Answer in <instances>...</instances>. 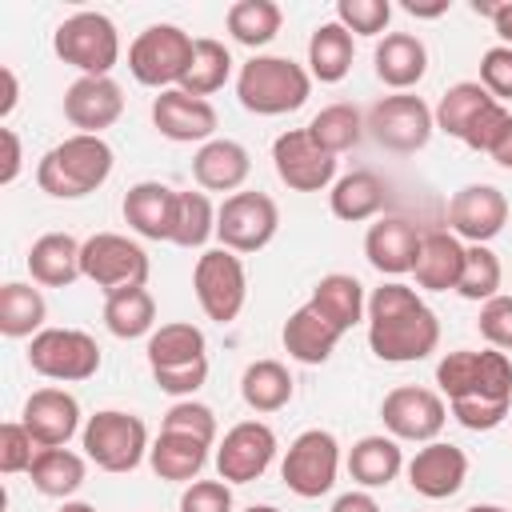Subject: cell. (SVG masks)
I'll list each match as a JSON object with an SVG mask.
<instances>
[{"label":"cell","instance_id":"cell-1","mask_svg":"<svg viewBox=\"0 0 512 512\" xmlns=\"http://www.w3.org/2000/svg\"><path fill=\"white\" fill-rule=\"evenodd\" d=\"M436 384L468 432H492L512 408V360L496 348H456L436 364Z\"/></svg>","mask_w":512,"mask_h":512},{"label":"cell","instance_id":"cell-2","mask_svg":"<svg viewBox=\"0 0 512 512\" xmlns=\"http://www.w3.org/2000/svg\"><path fill=\"white\" fill-rule=\"evenodd\" d=\"M440 344L436 312L416 296V288L388 280L368 296V348L384 364H412L432 356Z\"/></svg>","mask_w":512,"mask_h":512},{"label":"cell","instance_id":"cell-3","mask_svg":"<svg viewBox=\"0 0 512 512\" xmlns=\"http://www.w3.org/2000/svg\"><path fill=\"white\" fill-rule=\"evenodd\" d=\"M112 164H116V156L104 136L76 132L40 156L36 184H40V192H48L56 200H80L112 176Z\"/></svg>","mask_w":512,"mask_h":512},{"label":"cell","instance_id":"cell-4","mask_svg":"<svg viewBox=\"0 0 512 512\" xmlns=\"http://www.w3.org/2000/svg\"><path fill=\"white\" fill-rule=\"evenodd\" d=\"M148 368L160 392L192 396L208 380V344L196 324H160L148 336Z\"/></svg>","mask_w":512,"mask_h":512},{"label":"cell","instance_id":"cell-5","mask_svg":"<svg viewBox=\"0 0 512 512\" xmlns=\"http://www.w3.org/2000/svg\"><path fill=\"white\" fill-rule=\"evenodd\" d=\"M236 96L256 116H284L312 96V72L288 56H252L236 76Z\"/></svg>","mask_w":512,"mask_h":512},{"label":"cell","instance_id":"cell-6","mask_svg":"<svg viewBox=\"0 0 512 512\" xmlns=\"http://www.w3.org/2000/svg\"><path fill=\"white\" fill-rule=\"evenodd\" d=\"M52 48L64 64L80 68V76H108L120 60V32L104 12H72L56 24Z\"/></svg>","mask_w":512,"mask_h":512},{"label":"cell","instance_id":"cell-7","mask_svg":"<svg viewBox=\"0 0 512 512\" xmlns=\"http://www.w3.org/2000/svg\"><path fill=\"white\" fill-rule=\"evenodd\" d=\"M196 40L176 24H148L128 48V72L144 88H180Z\"/></svg>","mask_w":512,"mask_h":512},{"label":"cell","instance_id":"cell-8","mask_svg":"<svg viewBox=\"0 0 512 512\" xmlns=\"http://www.w3.org/2000/svg\"><path fill=\"white\" fill-rule=\"evenodd\" d=\"M84 456L104 472H132L148 456V428L136 412L104 408L84 424Z\"/></svg>","mask_w":512,"mask_h":512},{"label":"cell","instance_id":"cell-9","mask_svg":"<svg viewBox=\"0 0 512 512\" xmlns=\"http://www.w3.org/2000/svg\"><path fill=\"white\" fill-rule=\"evenodd\" d=\"M80 276L92 280L104 296L120 288H144L148 252L120 232H96L80 244Z\"/></svg>","mask_w":512,"mask_h":512},{"label":"cell","instance_id":"cell-10","mask_svg":"<svg viewBox=\"0 0 512 512\" xmlns=\"http://www.w3.org/2000/svg\"><path fill=\"white\" fill-rule=\"evenodd\" d=\"M28 364L48 380L80 384L100 372V344L80 328H44L28 344Z\"/></svg>","mask_w":512,"mask_h":512},{"label":"cell","instance_id":"cell-11","mask_svg":"<svg viewBox=\"0 0 512 512\" xmlns=\"http://www.w3.org/2000/svg\"><path fill=\"white\" fill-rule=\"evenodd\" d=\"M280 228V208L268 192H232L216 208V236L228 252H260Z\"/></svg>","mask_w":512,"mask_h":512},{"label":"cell","instance_id":"cell-12","mask_svg":"<svg viewBox=\"0 0 512 512\" xmlns=\"http://www.w3.org/2000/svg\"><path fill=\"white\" fill-rule=\"evenodd\" d=\"M192 288H196V300H200L208 320L232 324L248 300V276H244L240 256L228 248L200 252V260L192 268Z\"/></svg>","mask_w":512,"mask_h":512},{"label":"cell","instance_id":"cell-13","mask_svg":"<svg viewBox=\"0 0 512 512\" xmlns=\"http://www.w3.org/2000/svg\"><path fill=\"white\" fill-rule=\"evenodd\" d=\"M364 128L372 132V140L388 152H420L428 140H432V128H436V116L432 108L420 100V96H408V92H396V96H384L368 108L364 116Z\"/></svg>","mask_w":512,"mask_h":512},{"label":"cell","instance_id":"cell-14","mask_svg":"<svg viewBox=\"0 0 512 512\" xmlns=\"http://www.w3.org/2000/svg\"><path fill=\"white\" fill-rule=\"evenodd\" d=\"M336 472H340V444H336V436L324 432V428L300 432V436L288 444L284 464H280V476H284L288 492H296L300 500L324 496V492L336 484Z\"/></svg>","mask_w":512,"mask_h":512},{"label":"cell","instance_id":"cell-15","mask_svg":"<svg viewBox=\"0 0 512 512\" xmlns=\"http://www.w3.org/2000/svg\"><path fill=\"white\" fill-rule=\"evenodd\" d=\"M380 420L388 428V436L396 440H416V444H432L448 420V404L432 392V388H416V384H400L384 396L380 404Z\"/></svg>","mask_w":512,"mask_h":512},{"label":"cell","instance_id":"cell-16","mask_svg":"<svg viewBox=\"0 0 512 512\" xmlns=\"http://www.w3.org/2000/svg\"><path fill=\"white\" fill-rule=\"evenodd\" d=\"M276 456V432L264 420H240L216 444V472L224 484H252Z\"/></svg>","mask_w":512,"mask_h":512},{"label":"cell","instance_id":"cell-17","mask_svg":"<svg viewBox=\"0 0 512 512\" xmlns=\"http://www.w3.org/2000/svg\"><path fill=\"white\" fill-rule=\"evenodd\" d=\"M272 164H276V176L292 188V192H320L336 180V156L324 152L308 128H288L276 136L272 144Z\"/></svg>","mask_w":512,"mask_h":512},{"label":"cell","instance_id":"cell-18","mask_svg":"<svg viewBox=\"0 0 512 512\" xmlns=\"http://www.w3.org/2000/svg\"><path fill=\"white\" fill-rule=\"evenodd\" d=\"M504 224H508V200L492 184H464L448 200V228L456 240L488 244L492 236H500Z\"/></svg>","mask_w":512,"mask_h":512},{"label":"cell","instance_id":"cell-19","mask_svg":"<svg viewBox=\"0 0 512 512\" xmlns=\"http://www.w3.org/2000/svg\"><path fill=\"white\" fill-rule=\"evenodd\" d=\"M124 112V88L112 76H80L64 92V116L84 136H100Z\"/></svg>","mask_w":512,"mask_h":512},{"label":"cell","instance_id":"cell-20","mask_svg":"<svg viewBox=\"0 0 512 512\" xmlns=\"http://www.w3.org/2000/svg\"><path fill=\"white\" fill-rule=\"evenodd\" d=\"M152 124L160 136L176 140V144H208L220 116L208 100L200 96H188L184 88H164L156 100H152Z\"/></svg>","mask_w":512,"mask_h":512},{"label":"cell","instance_id":"cell-21","mask_svg":"<svg viewBox=\"0 0 512 512\" xmlns=\"http://www.w3.org/2000/svg\"><path fill=\"white\" fill-rule=\"evenodd\" d=\"M464 480H468V456L456 444L432 440L408 460V484L424 500H448L464 488Z\"/></svg>","mask_w":512,"mask_h":512},{"label":"cell","instance_id":"cell-22","mask_svg":"<svg viewBox=\"0 0 512 512\" xmlns=\"http://www.w3.org/2000/svg\"><path fill=\"white\" fill-rule=\"evenodd\" d=\"M20 424L32 432V440L40 448H64L80 428V404L64 388H36L24 400Z\"/></svg>","mask_w":512,"mask_h":512},{"label":"cell","instance_id":"cell-23","mask_svg":"<svg viewBox=\"0 0 512 512\" xmlns=\"http://www.w3.org/2000/svg\"><path fill=\"white\" fill-rule=\"evenodd\" d=\"M420 236L424 232H416L412 220H404V216H380L368 228V236H364V256H368V264L380 276H404L416 264Z\"/></svg>","mask_w":512,"mask_h":512},{"label":"cell","instance_id":"cell-24","mask_svg":"<svg viewBox=\"0 0 512 512\" xmlns=\"http://www.w3.org/2000/svg\"><path fill=\"white\" fill-rule=\"evenodd\" d=\"M252 172V156L240 140H224V136H212L208 144L196 148L192 156V176L204 192H240V184L248 180Z\"/></svg>","mask_w":512,"mask_h":512},{"label":"cell","instance_id":"cell-25","mask_svg":"<svg viewBox=\"0 0 512 512\" xmlns=\"http://www.w3.org/2000/svg\"><path fill=\"white\" fill-rule=\"evenodd\" d=\"M176 188L160 180H140L124 192V220L144 240H172L176 228Z\"/></svg>","mask_w":512,"mask_h":512},{"label":"cell","instance_id":"cell-26","mask_svg":"<svg viewBox=\"0 0 512 512\" xmlns=\"http://www.w3.org/2000/svg\"><path fill=\"white\" fill-rule=\"evenodd\" d=\"M372 64H376V76H380L388 88L404 92V88H412V84L424 80V72H428V48H424V40L412 36V32H388V36L376 44Z\"/></svg>","mask_w":512,"mask_h":512},{"label":"cell","instance_id":"cell-27","mask_svg":"<svg viewBox=\"0 0 512 512\" xmlns=\"http://www.w3.org/2000/svg\"><path fill=\"white\" fill-rule=\"evenodd\" d=\"M460 272H464V244L452 232H440V228L424 232L416 264H412L416 284L428 288V292H448V288L460 284Z\"/></svg>","mask_w":512,"mask_h":512},{"label":"cell","instance_id":"cell-28","mask_svg":"<svg viewBox=\"0 0 512 512\" xmlns=\"http://www.w3.org/2000/svg\"><path fill=\"white\" fill-rule=\"evenodd\" d=\"M340 336H344V332H340L336 324H328L312 304L296 308V312L284 320V332H280L284 352H288L292 360H300V364H324V360L336 352Z\"/></svg>","mask_w":512,"mask_h":512},{"label":"cell","instance_id":"cell-29","mask_svg":"<svg viewBox=\"0 0 512 512\" xmlns=\"http://www.w3.org/2000/svg\"><path fill=\"white\" fill-rule=\"evenodd\" d=\"M328 324H336L340 332H352L364 316H368V300H364V284L348 272H328L316 280L312 300H308Z\"/></svg>","mask_w":512,"mask_h":512},{"label":"cell","instance_id":"cell-30","mask_svg":"<svg viewBox=\"0 0 512 512\" xmlns=\"http://www.w3.org/2000/svg\"><path fill=\"white\" fill-rule=\"evenodd\" d=\"M384 200H388V188H384V180H380L376 172H368V168L344 172V176L332 184V192H328V208H332V216L344 220V224H360V220L380 216Z\"/></svg>","mask_w":512,"mask_h":512},{"label":"cell","instance_id":"cell-31","mask_svg":"<svg viewBox=\"0 0 512 512\" xmlns=\"http://www.w3.org/2000/svg\"><path fill=\"white\" fill-rule=\"evenodd\" d=\"M28 272L44 288H68L80 276V244L68 232H44L28 248Z\"/></svg>","mask_w":512,"mask_h":512},{"label":"cell","instance_id":"cell-32","mask_svg":"<svg viewBox=\"0 0 512 512\" xmlns=\"http://www.w3.org/2000/svg\"><path fill=\"white\" fill-rule=\"evenodd\" d=\"M404 468L396 436H360L348 452V472L360 488H388Z\"/></svg>","mask_w":512,"mask_h":512},{"label":"cell","instance_id":"cell-33","mask_svg":"<svg viewBox=\"0 0 512 512\" xmlns=\"http://www.w3.org/2000/svg\"><path fill=\"white\" fill-rule=\"evenodd\" d=\"M208 448L196 436H180V432H160L156 444L148 448V464L160 480H176V484H192L200 476V468L208 464Z\"/></svg>","mask_w":512,"mask_h":512},{"label":"cell","instance_id":"cell-34","mask_svg":"<svg viewBox=\"0 0 512 512\" xmlns=\"http://www.w3.org/2000/svg\"><path fill=\"white\" fill-rule=\"evenodd\" d=\"M308 72L320 84H340L352 72V32L336 20L320 24L308 40Z\"/></svg>","mask_w":512,"mask_h":512},{"label":"cell","instance_id":"cell-35","mask_svg":"<svg viewBox=\"0 0 512 512\" xmlns=\"http://www.w3.org/2000/svg\"><path fill=\"white\" fill-rule=\"evenodd\" d=\"M156 300L148 296V288H120L104 296V328L116 340H136V336H152L156 328Z\"/></svg>","mask_w":512,"mask_h":512},{"label":"cell","instance_id":"cell-36","mask_svg":"<svg viewBox=\"0 0 512 512\" xmlns=\"http://www.w3.org/2000/svg\"><path fill=\"white\" fill-rule=\"evenodd\" d=\"M28 476H32V488L36 492H44L52 500H68L84 484L88 464L72 448H40L36 460H32V468H28Z\"/></svg>","mask_w":512,"mask_h":512},{"label":"cell","instance_id":"cell-37","mask_svg":"<svg viewBox=\"0 0 512 512\" xmlns=\"http://www.w3.org/2000/svg\"><path fill=\"white\" fill-rule=\"evenodd\" d=\"M44 316H48V304H44L40 288L20 284V280H8L0 288V332L8 340H24V336L44 332Z\"/></svg>","mask_w":512,"mask_h":512},{"label":"cell","instance_id":"cell-38","mask_svg":"<svg viewBox=\"0 0 512 512\" xmlns=\"http://www.w3.org/2000/svg\"><path fill=\"white\" fill-rule=\"evenodd\" d=\"M240 396L252 412H280L292 400V372L280 360H252L240 376Z\"/></svg>","mask_w":512,"mask_h":512},{"label":"cell","instance_id":"cell-39","mask_svg":"<svg viewBox=\"0 0 512 512\" xmlns=\"http://www.w3.org/2000/svg\"><path fill=\"white\" fill-rule=\"evenodd\" d=\"M228 76H232V52H228L220 40L200 36L196 48H192V64H188L180 88H184L188 96L208 100L212 92H220V88L228 84Z\"/></svg>","mask_w":512,"mask_h":512},{"label":"cell","instance_id":"cell-40","mask_svg":"<svg viewBox=\"0 0 512 512\" xmlns=\"http://www.w3.org/2000/svg\"><path fill=\"white\" fill-rule=\"evenodd\" d=\"M280 20H284V12H280V4H272V0H236V4L228 8V16H224L232 40L244 44V48H264V44H272L276 32H280Z\"/></svg>","mask_w":512,"mask_h":512},{"label":"cell","instance_id":"cell-41","mask_svg":"<svg viewBox=\"0 0 512 512\" xmlns=\"http://www.w3.org/2000/svg\"><path fill=\"white\" fill-rule=\"evenodd\" d=\"M488 104H496V100L484 92L480 80H460V84H452V88L440 96V104H436L432 116H436V128H440V132L464 140V132L472 128V120H476Z\"/></svg>","mask_w":512,"mask_h":512},{"label":"cell","instance_id":"cell-42","mask_svg":"<svg viewBox=\"0 0 512 512\" xmlns=\"http://www.w3.org/2000/svg\"><path fill=\"white\" fill-rule=\"evenodd\" d=\"M308 136H312L324 152L340 156V152H348V148L360 144V136H364V116H360V108H352V104H344V100H340V104H328V108H320V112L312 116Z\"/></svg>","mask_w":512,"mask_h":512},{"label":"cell","instance_id":"cell-43","mask_svg":"<svg viewBox=\"0 0 512 512\" xmlns=\"http://www.w3.org/2000/svg\"><path fill=\"white\" fill-rule=\"evenodd\" d=\"M208 236H216V208L204 192H180L176 196V228L172 244L176 248H204Z\"/></svg>","mask_w":512,"mask_h":512},{"label":"cell","instance_id":"cell-44","mask_svg":"<svg viewBox=\"0 0 512 512\" xmlns=\"http://www.w3.org/2000/svg\"><path fill=\"white\" fill-rule=\"evenodd\" d=\"M500 280H504L500 256L488 244H464V272H460L456 292L464 300H480L484 304V300L500 296Z\"/></svg>","mask_w":512,"mask_h":512},{"label":"cell","instance_id":"cell-45","mask_svg":"<svg viewBox=\"0 0 512 512\" xmlns=\"http://www.w3.org/2000/svg\"><path fill=\"white\" fill-rule=\"evenodd\" d=\"M160 432H180V436H196V440H204V444H216V416H212L208 404L176 400V404L164 412Z\"/></svg>","mask_w":512,"mask_h":512},{"label":"cell","instance_id":"cell-46","mask_svg":"<svg viewBox=\"0 0 512 512\" xmlns=\"http://www.w3.org/2000/svg\"><path fill=\"white\" fill-rule=\"evenodd\" d=\"M392 20L388 0H340L336 4V24H344L356 36H380Z\"/></svg>","mask_w":512,"mask_h":512},{"label":"cell","instance_id":"cell-47","mask_svg":"<svg viewBox=\"0 0 512 512\" xmlns=\"http://www.w3.org/2000/svg\"><path fill=\"white\" fill-rule=\"evenodd\" d=\"M40 444L32 440V432L20 424V420H8L0 424V472L12 476V472H28L32 460H36Z\"/></svg>","mask_w":512,"mask_h":512},{"label":"cell","instance_id":"cell-48","mask_svg":"<svg viewBox=\"0 0 512 512\" xmlns=\"http://www.w3.org/2000/svg\"><path fill=\"white\" fill-rule=\"evenodd\" d=\"M476 328H480V336L488 340V348L512 352V296H492V300H484Z\"/></svg>","mask_w":512,"mask_h":512},{"label":"cell","instance_id":"cell-49","mask_svg":"<svg viewBox=\"0 0 512 512\" xmlns=\"http://www.w3.org/2000/svg\"><path fill=\"white\" fill-rule=\"evenodd\" d=\"M480 84L496 104L512 100V48L508 44H496L480 56Z\"/></svg>","mask_w":512,"mask_h":512},{"label":"cell","instance_id":"cell-50","mask_svg":"<svg viewBox=\"0 0 512 512\" xmlns=\"http://www.w3.org/2000/svg\"><path fill=\"white\" fill-rule=\"evenodd\" d=\"M180 512H232V484H224V480H192L180 492Z\"/></svg>","mask_w":512,"mask_h":512},{"label":"cell","instance_id":"cell-51","mask_svg":"<svg viewBox=\"0 0 512 512\" xmlns=\"http://www.w3.org/2000/svg\"><path fill=\"white\" fill-rule=\"evenodd\" d=\"M512 124V112L504 108V104H488L476 120H472V128L464 132V144L472 148V152H492V144L500 140V132Z\"/></svg>","mask_w":512,"mask_h":512},{"label":"cell","instance_id":"cell-52","mask_svg":"<svg viewBox=\"0 0 512 512\" xmlns=\"http://www.w3.org/2000/svg\"><path fill=\"white\" fill-rule=\"evenodd\" d=\"M0 140H4V168H0V184H12L20 176V136L12 128H0Z\"/></svg>","mask_w":512,"mask_h":512},{"label":"cell","instance_id":"cell-53","mask_svg":"<svg viewBox=\"0 0 512 512\" xmlns=\"http://www.w3.org/2000/svg\"><path fill=\"white\" fill-rule=\"evenodd\" d=\"M476 12H484V16H492V24H496V36L512 48V0L508 4H476Z\"/></svg>","mask_w":512,"mask_h":512},{"label":"cell","instance_id":"cell-54","mask_svg":"<svg viewBox=\"0 0 512 512\" xmlns=\"http://www.w3.org/2000/svg\"><path fill=\"white\" fill-rule=\"evenodd\" d=\"M328 512H380V504L368 492H344V496H336V504Z\"/></svg>","mask_w":512,"mask_h":512},{"label":"cell","instance_id":"cell-55","mask_svg":"<svg viewBox=\"0 0 512 512\" xmlns=\"http://www.w3.org/2000/svg\"><path fill=\"white\" fill-rule=\"evenodd\" d=\"M0 80H4V100H0V116L8 120L12 116V108H16V100H20V88H16V72L4 64L0 68Z\"/></svg>","mask_w":512,"mask_h":512},{"label":"cell","instance_id":"cell-56","mask_svg":"<svg viewBox=\"0 0 512 512\" xmlns=\"http://www.w3.org/2000/svg\"><path fill=\"white\" fill-rule=\"evenodd\" d=\"M488 156H492L500 168H508V172H512V124L500 132V140L492 144V152H488Z\"/></svg>","mask_w":512,"mask_h":512},{"label":"cell","instance_id":"cell-57","mask_svg":"<svg viewBox=\"0 0 512 512\" xmlns=\"http://www.w3.org/2000/svg\"><path fill=\"white\" fill-rule=\"evenodd\" d=\"M404 12L432 20V16H444V12H448V0H440V4H416V0H404Z\"/></svg>","mask_w":512,"mask_h":512},{"label":"cell","instance_id":"cell-58","mask_svg":"<svg viewBox=\"0 0 512 512\" xmlns=\"http://www.w3.org/2000/svg\"><path fill=\"white\" fill-rule=\"evenodd\" d=\"M56 512H96V508H92V504H84V500H64Z\"/></svg>","mask_w":512,"mask_h":512},{"label":"cell","instance_id":"cell-59","mask_svg":"<svg viewBox=\"0 0 512 512\" xmlns=\"http://www.w3.org/2000/svg\"><path fill=\"white\" fill-rule=\"evenodd\" d=\"M464 512H508V508H500V504H472V508H464Z\"/></svg>","mask_w":512,"mask_h":512},{"label":"cell","instance_id":"cell-60","mask_svg":"<svg viewBox=\"0 0 512 512\" xmlns=\"http://www.w3.org/2000/svg\"><path fill=\"white\" fill-rule=\"evenodd\" d=\"M244 512H280L276 504H252V508H244Z\"/></svg>","mask_w":512,"mask_h":512}]
</instances>
